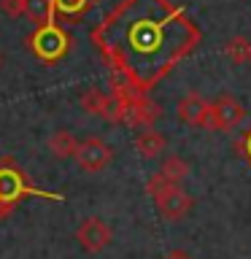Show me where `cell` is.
Listing matches in <instances>:
<instances>
[{
  "instance_id": "cell-1",
  "label": "cell",
  "mask_w": 251,
  "mask_h": 259,
  "mask_svg": "<svg viewBox=\"0 0 251 259\" xmlns=\"http://www.w3.org/2000/svg\"><path fill=\"white\" fill-rule=\"evenodd\" d=\"M92 40L111 65L113 87L146 92L197 46L200 30L170 0H121Z\"/></svg>"
},
{
  "instance_id": "cell-2",
  "label": "cell",
  "mask_w": 251,
  "mask_h": 259,
  "mask_svg": "<svg viewBox=\"0 0 251 259\" xmlns=\"http://www.w3.org/2000/svg\"><path fill=\"white\" fill-rule=\"evenodd\" d=\"M151 200H154V208L157 213L165 219V222H181L192 213L194 208V200L189 192H184L181 184H173V181H165L159 173H154L146 184Z\"/></svg>"
},
{
  "instance_id": "cell-3",
  "label": "cell",
  "mask_w": 251,
  "mask_h": 259,
  "mask_svg": "<svg viewBox=\"0 0 251 259\" xmlns=\"http://www.w3.org/2000/svg\"><path fill=\"white\" fill-rule=\"evenodd\" d=\"M24 197H44V200H54V202H62L65 197L57 192H44V189H35L27 176H24V170L16 165L11 157L0 159V202H6V205H16L19 200Z\"/></svg>"
},
{
  "instance_id": "cell-4",
  "label": "cell",
  "mask_w": 251,
  "mask_h": 259,
  "mask_svg": "<svg viewBox=\"0 0 251 259\" xmlns=\"http://www.w3.org/2000/svg\"><path fill=\"white\" fill-rule=\"evenodd\" d=\"M27 46H30V52L35 54V60L52 65V62H60L62 57L70 52V35L60 27V24L46 22V24H38V27L30 32Z\"/></svg>"
},
{
  "instance_id": "cell-5",
  "label": "cell",
  "mask_w": 251,
  "mask_h": 259,
  "mask_svg": "<svg viewBox=\"0 0 251 259\" xmlns=\"http://www.w3.org/2000/svg\"><path fill=\"white\" fill-rule=\"evenodd\" d=\"M246 119V108L238 97L232 95H219L211 100V113H208V130L214 133H230Z\"/></svg>"
},
{
  "instance_id": "cell-6",
  "label": "cell",
  "mask_w": 251,
  "mask_h": 259,
  "mask_svg": "<svg viewBox=\"0 0 251 259\" xmlns=\"http://www.w3.org/2000/svg\"><path fill=\"white\" fill-rule=\"evenodd\" d=\"M73 159H76V165L84 173H100V170L111 165L113 149L103 138H84V141H78V149L73 154Z\"/></svg>"
},
{
  "instance_id": "cell-7",
  "label": "cell",
  "mask_w": 251,
  "mask_h": 259,
  "mask_svg": "<svg viewBox=\"0 0 251 259\" xmlns=\"http://www.w3.org/2000/svg\"><path fill=\"white\" fill-rule=\"evenodd\" d=\"M76 240L87 254H100L103 248L111 246L113 240V230L103 222L100 216H87L76 230Z\"/></svg>"
},
{
  "instance_id": "cell-8",
  "label": "cell",
  "mask_w": 251,
  "mask_h": 259,
  "mask_svg": "<svg viewBox=\"0 0 251 259\" xmlns=\"http://www.w3.org/2000/svg\"><path fill=\"white\" fill-rule=\"evenodd\" d=\"M208 113H211V103L205 97H200L197 92H189L184 95L181 100L176 103V116L178 121H184L186 127H208Z\"/></svg>"
},
{
  "instance_id": "cell-9",
  "label": "cell",
  "mask_w": 251,
  "mask_h": 259,
  "mask_svg": "<svg viewBox=\"0 0 251 259\" xmlns=\"http://www.w3.org/2000/svg\"><path fill=\"white\" fill-rule=\"evenodd\" d=\"M78 103H81V108H84L89 116H100V119H108V121H119L116 97L105 95L103 89H95V87L84 89L81 97H78Z\"/></svg>"
},
{
  "instance_id": "cell-10",
  "label": "cell",
  "mask_w": 251,
  "mask_h": 259,
  "mask_svg": "<svg viewBox=\"0 0 251 259\" xmlns=\"http://www.w3.org/2000/svg\"><path fill=\"white\" fill-rule=\"evenodd\" d=\"M168 146V138L154 127H143L141 133L135 135V151L141 154L143 159H157Z\"/></svg>"
},
{
  "instance_id": "cell-11",
  "label": "cell",
  "mask_w": 251,
  "mask_h": 259,
  "mask_svg": "<svg viewBox=\"0 0 251 259\" xmlns=\"http://www.w3.org/2000/svg\"><path fill=\"white\" fill-rule=\"evenodd\" d=\"M76 149H78V141L70 130H57V133H52V138H49V151H52L57 159H70L73 154H76Z\"/></svg>"
},
{
  "instance_id": "cell-12",
  "label": "cell",
  "mask_w": 251,
  "mask_h": 259,
  "mask_svg": "<svg viewBox=\"0 0 251 259\" xmlns=\"http://www.w3.org/2000/svg\"><path fill=\"white\" fill-rule=\"evenodd\" d=\"M157 173L165 178V181H173V184H184V178L189 176V162L178 154H170V157L162 159V165Z\"/></svg>"
},
{
  "instance_id": "cell-13",
  "label": "cell",
  "mask_w": 251,
  "mask_h": 259,
  "mask_svg": "<svg viewBox=\"0 0 251 259\" xmlns=\"http://www.w3.org/2000/svg\"><path fill=\"white\" fill-rule=\"evenodd\" d=\"M24 16L35 24H46L54 22V0H27V8H24Z\"/></svg>"
},
{
  "instance_id": "cell-14",
  "label": "cell",
  "mask_w": 251,
  "mask_h": 259,
  "mask_svg": "<svg viewBox=\"0 0 251 259\" xmlns=\"http://www.w3.org/2000/svg\"><path fill=\"white\" fill-rule=\"evenodd\" d=\"M92 6V0H54V16L62 19H78Z\"/></svg>"
},
{
  "instance_id": "cell-15",
  "label": "cell",
  "mask_w": 251,
  "mask_h": 259,
  "mask_svg": "<svg viewBox=\"0 0 251 259\" xmlns=\"http://www.w3.org/2000/svg\"><path fill=\"white\" fill-rule=\"evenodd\" d=\"M224 54L230 57L232 62L243 65V62H248V57H251V44L246 38H230L224 44Z\"/></svg>"
},
{
  "instance_id": "cell-16",
  "label": "cell",
  "mask_w": 251,
  "mask_h": 259,
  "mask_svg": "<svg viewBox=\"0 0 251 259\" xmlns=\"http://www.w3.org/2000/svg\"><path fill=\"white\" fill-rule=\"evenodd\" d=\"M24 8H27V0H0V11L11 16V19L24 16Z\"/></svg>"
},
{
  "instance_id": "cell-17",
  "label": "cell",
  "mask_w": 251,
  "mask_h": 259,
  "mask_svg": "<svg viewBox=\"0 0 251 259\" xmlns=\"http://www.w3.org/2000/svg\"><path fill=\"white\" fill-rule=\"evenodd\" d=\"M162 259H192V256L186 254V251H178V248H176V251H168V254L162 256Z\"/></svg>"
},
{
  "instance_id": "cell-18",
  "label": "cell",
  "mask_w": 251,
  "mask_h": 259,
  "mask_svg": "<svg viewBox=\"0 0 251 259\" xmlns=\"http://www.w3.org/2000/svg\"><path fill=\"white\" fill-rule=\"evenodd\" d=\"M11 210H14V205H6V202H0V222H6V219L11 216Z\"/></svg>"
},
{
  "instance_id": "cell-19",
  "label": "cell",
  "mask_w": 251,
  "mask_h": 259,
  "mask_svg": "<svg viewBox=\"0 0 251 259\" xmlns=\"http://www.w3.org/2000/svg\"><path fill=\"white\" fill-rule=\"evenodd\" d=\"M246 143H248V157H251V135H248V141H246Z\"/></svg>"
},
{
  "instance_id": "cell-20",
  "label": "cell",
  "mask_w": 251,
  "mask_h": 259,
  "mask_svg": "<svg viewBox=\"0 0 251 259\" xmlns=\"http://www.w3.org/2000/svg\"><path fill=\"white\" fill-rule=\"evenodd\" d=\"M248 62H251V57H248Z\"/></svg>"
}]
</instances>
